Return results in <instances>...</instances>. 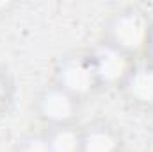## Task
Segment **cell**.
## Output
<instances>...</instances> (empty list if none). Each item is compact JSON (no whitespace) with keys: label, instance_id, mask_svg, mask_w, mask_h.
<instances>
[{"label":"cell","instance_id":"cell-4","mask_svg":"<svg viewBox=\"0 0 153 152\" xmlns=\"http://www.w3.org/2000/svg\"><path fill=\"white\" fill-rule=\"evenodd\" d=\"M85 52L89 56L91 66L94 70V75H96V81H98L102 91L103 90H119V86L128 75L130 68L137 61V59L126 56L125 52L114 48L112 45L105 43L103 39H98Z\"/></svg>","mask_w":153,"mask_h":152},{"label":"cell","instance_id":"cell-11","mask_svg":"<svg viewBox=\"0 0 153 152\" xmlns=\"http://www.w3.org/2000/svg\"><path fill=\"white\" fill-rule=\"evenodd\" d=\"M14 7H16V4H13V2H0V18H5Z\"/></svg>","mask_w":153,"mask_h":152},{"label":"cell","instance_id":"cell-9","mask_svg":"<svg viewBox=\"0 0 153 152\" xmlns=\"http://www.w3.org/2000/svg\"><path fill=\"white\" fill-rule=\"evenodd\" d=\"M13 152H50L45 131L39 129V131H29L22 134L16 140Z\"/></svg>","mask_w":153,"mask_h":152},{"label":"cell","instance_id":"cell-6","mask_svg":"<svg viewBox=\"0 0 153 152\" xmlns=\"http://www.w3.org/2000/svg\"><path fill=\"white\" fill-rule=\"evenodd\" d=\"M125 136L111 120L98 118L82 127L80 152H125Z\"/></svg>","mask_w":153,"mask_h":152},{"label":"cell","instance_id":"cell-7","mask_svg":"<svg viewBox=\"0 0 153 152\" xmlns=\"http://www.w3.org/2000/svg\"><path fill=\"white\" fill-rule=\"evenodd\" d=\"M50 152H80L82 147V127L78 123L43 129Z\"/></svg>","mask_w":153,"mask_h":152},{"label":"cell","instance_id":"cell-3","mask_svg":"<svg viewBox=\"0 0 153 152\" xmlns=\"http://www.w3.org/2000/svg\"><path fill=\"white\" fill-rule=\"evenodd\" d=\"M82 106L84 104L80 100L59 88L53 81H48L39 88L32 102L34 114L43 125V129L76 123Z\"/></svg>","mask_w":153,"mask_h":152},{"label":"cell","instance_id":"cell-2","mask_svg":"<svg viewBox=\"0 0 153 152\" xmlns=\"http://www.w3.org/2000/svg\"><path fill=\"white\" fill-rule=\"evenodd\" d=\"M52 81L82 104L102 91L85 50L62 54L53 65Z\"/></svg>","mask_w":153,"mask_h":152},{"label":"cell","instance_id":"cell-10","mask_svg":"<svg viewBox=\"0 0 153 152\" xmlns=\"http://www.w3.org/2000/svg\"><path fill=\"white\" fill-rule=\"evenodd\" d=\"M143 59L150 61L153 65V25H152V31H150V38H148V45H146V50H144Z\"/></svg>","mask_w":153,"mask_h":152},{"label":"cell","instance_id":"cell-5","mask_svg":"<svg viewBox=\"0 0 153 152\" xmlns=\"http://www.w3.org/2000/svg\"><path fill=\"white\" fill-rule=\"evenodd\" d=\"M117 91L132 108L153 111V65L146 59H137Z\"/></svg>","mask_w":153,"mask_h":152},{"label":"cell","instance_id":"cell-8","mask_svg":"<svg viewBox=\"0 0 153 152\" xmlns=\"http://www.w3.org/2000/svg\"><path fill=\"white\" fill-rule=\"evenodd\" d=\"M16 102V82L9 68L0 63V120H4Z\"/></svg>","mask_w":153,"mask_h":152},{"label":"cell","instance_id":"cell-1","mask_svg":"<svg viewBox=\"0 0 153 152\" xmlns=\"http://www.w3.org/2000/svg\"><path fill=\"white\" fill-rule=\"evenodd\" d=\"M152 25L153 18L143 7L123 5L105 18L100 39L134 59H143Z\"/></svg>","mask_w":153,"mask_h":152}]
</instances>
